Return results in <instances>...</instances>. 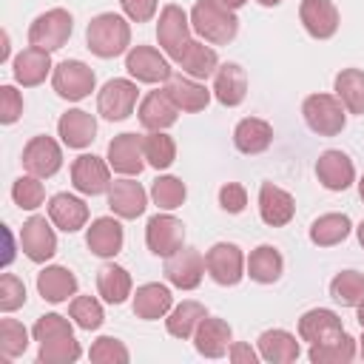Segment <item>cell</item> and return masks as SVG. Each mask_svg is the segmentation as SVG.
Masks as SVG:
<instances>
[{
  "label": "cell",
  "instance_id": "cell-22",
  "mask_svg": "<svg viewBox=\"0 0 364 364\" xmlns=\"http://www.w3.org/2000/svg\"><path fill=\"white\" fill-rule=\"evenodd\" d=\"M316 176L327 191H347L355 182V165L344 151H324L316 159Z\"/></svg>",
  "mask_w": 364,
  "mask_h": 364
},
{
  "label": "cell",
  "instance_id": "cell-34",
  "mask_svg": "<svg viewBox=\"0 0 364 364\" xmlns=\"http://www.w3.org/2000/svg\"><path fill=\"white\" fill-rule=\"evenodd\" d=\"M245 273H247L256 284H273V282H279L282 273H284V259H282L279 247H273V245H259V247H253L250 256H247Z\"/></svg>",
  "mask_w": 364,
  "mask_h": 364
},
{
  "label": "cell",
  "instance_id": "cell-36",
  "mask_svg": "<svg viewBox=\"0 0 364 364\" xmlns=\"http://www.w3.org/2000/svg\"><path fill=\"white\" fill-rule=\"evenodd\" d=\"M208 316L205 304L202 301H193V299H185L182 304L171 307V313L165 316V330L173 336V338H193L199 321Z\"/></svg>",
  "mask_w": 364,
  "mask_h": 364
},
{
  "label": "cell",
  "instance_id": "cell-21",
  "mask_svg": "<svg viewBox=\"0 0 364 364\" xmlns=\"http://www.w3.org/2000/svg\"><path fill=\"white\" fill-rule=\"evenodd\" d=\"M233 344V330L225 318H216V316H205L193 333V347L199 355L205 358H222L228 355Z\"/></svg>",
  "mask_w": 364,
  "mask_h": 364
},
{
  "label": "cell",
  "instance_id": "cell-56",
  "mask_svg": "<svg viewBox=\"0 0 364 364\" xmlns=\"http://www.w3.org/2000/svg\"><path fill=\"white\" fill-rule=\"evenodd\" d=\"M355 313H358L355 318H358V324H361V330H364V301H361V304L355 307Z\"/></svg>",
  "mask_w": 364,
  "mask_h": 364
},
{
  "label": "cell",
  "instance_id": "cell-43",
  "mask_svg": "<svg viewBox=\"0 0 364 364\" xmlns=\"http://www.w3.org/2000/svg\"><path fill=\"white\" fill-rule=\"evenodd\" d=\"M68 316L71 321L80 327V330H100L102 321H105V313H102V304L94 299V296H74L71 304H68Z\"/></svg>",
  "mask_w": 364,
  "mask_h": 364
},
{
  "label": "cell",
  "instance_id": "cell-42",
  "mask_svg": "<svg viewBox=\"0 0 364 364\" xmlns=\"http://www.w3.org/2000/svg\"><path fill=\"white\" fill-rule=\"evenodd\" d=\"M151 199H154V205H156L159 210H176V208L185 205L188 188H185V182H182L179 176L165 173V176H156V179L151 182Z\"/></svg>",
  "mask_w": 364,
  "mask_h": 364
},
{
  "label": "cell",
  "instance_id": "cell-60",
  "mask_svg": "<svg viewBox=\"0 0 364 364\" xmlns=\"http://www.w3.org/2000/svg\"><path fill=\"white\" fill-rule=\"evenodd\" d=\"M358 347H361V358H364V336L358 338Z\"/></svg>",
  "mask_w": 364,
  "mask_h": 364
},
{
  "label": "cell",
  "instance_id": "cell-1",
  "mask_svg": "<svg viewBox=\"0 0 364 364\" xmlns=\"http://www.w3.org/2000/svg\"><path fill=\"white\" fill-rule=\"evenodd\" d=\"M85 46L91 54H97L102 60H114L119 54H128V48H131L128 17L114 14V11H102V14L91 17V23L85 28Z\"/></svg>",
  "mask_w": 364,
  "mask_h": 364
},
{
  "label": "cell",
  "instance_id": "cell-55",
  "mask_svg": "<svg viewBox=\"0 0 364 364\" xmlns=\"http://www.w3.org/2000/svg\"><path fill=\"white\" fill-rule=\"evenodd\" d=\"M219 3H222V6H228V9H233V11H236V9H242V6H245V3H247V0H219Z\"/></svg>",
  "mask_w": 364,
  "mask_h": 364
},
{
  "label": "cell",
  "instance_id": "cell-16",
  "mask_svg": "<svg viewBox=\"0 0 364 364\" xmlns=\"http://www.w3.org/2000/svg\"><path fill=\"white\" fill-rule=\"evenodd\" d=\"M299 20H301L304 31L313 40H330L338 31L341 14H338V9H336L333 0H301Z\"/></svg>",
  "mask_w": 364,
  "mask_h": 364
},
{
  "label": "cell",
  "instance_id": "cell-45",
  "mask_svg": "<svg viewBox=\"0 0 364 364\" xmlns=\"http://www.w3.org/2000/svg\"><path fill=\"white\" fill-rule=\"evenodd\" d=\"M80 355H82V347H80V341L74 336L46 341L37 350V361L40 364H74Z\"/></svg>",
  "mask_w": 364,
  "mask_h": 364
},
{
  "label": "cell",
  "instance_id": "cell-58",
  "mask_svg": "<svg viewBox=\"0 0 364 364\" xmlns=\"http://www.w3.org/2000/svg\"><path fill=\"white\" fill-rule=\"evenodd\" d=\"M256 3H259V6H264V9H273V6H279L282 0H256Z\"/></svg>",
  "mask_w": 364,
  "mask_h": 364
},
{
  "label": "cell",
  "instance_id": "cell-38",
  "mask_svg": "<svg viewBox=\"0 0 364 364\" xmlns=\"http://www.w3.org/2000/svg\"><path fill=\"white\" fill-rule=\"evenodd\" d=\"M353 230V222L347 213H321L313 225H310V242L316 247H333L341 245Z\"/></svg>",
  "mask_w": 364,
  "mask_h": 364
},
{
  "label": "cell",
  "instance_id": "cell-7",
  "mask_svg": "<svg viewBox=\"0 0 364 364\" xmlns=\"http://www.w3.org/2000/svg\"><path fill=\"white\" fill-rule=\"evenodd\" d=\"M51 85H54L57 97H63L68 102H80L94 91L97 74L82 60H63L51 71Z\"/></svg>",
  "mask_w": 364,
  "mask_h": 364
},
{
  "label": "cell",
  "instance_id": "cell-57",
  "mask_svg": "<svg viewBox=\"0 0 364 364\" xmlns=\"http://www.w3.org/2000/svg\"><path fill=\"white\" fill-rule=\"evenodd\" d=\"M355 236H358V245L364 247V219H361V225L355 228Z\"/></svg>",
  "mask_w": 364,
  "mask_h": 364
},
{
  "label": "cell",
  "instance_id": "cell-39",
  "mask_svg": "<svg viewBox=\"0 0 364 364\" xmlns=\"http://www.w3.org/2000/svg\"><path fill=\"white\" fill-rule=\"evenodd\" d=\"M333 85L347 114H364V71L361 68H341Z\"/></svg>",
  "mask_w": 364,
  "mask_h": 364
},
{
  "label": "cell",
  "instance_id": "cell-23",
  "mask_svg": "<svg viewBox=\"0 0 364 364\" xmlns=\"http://www.w3.org/2000/svg\"><path fill=\"white\" fill-rule=\"evenodd\" d=\"M131 307H134V316L142 318V321H156V318H165L173 307V293L168 284H159V282H148V284H139L136 293L131 296Z\"/></svg>",
  "mask_w": 364,
  "mask_h": 364
},
{
  "label": "cell",
  "instance_id": "cell-19",
  "mask_svg": "<svg viewBox=\"0 0 364 364\" xmlns=\"http://www.w3.org/2000/svg\"><path fill=\"white\" fill-rule=\"evenodd\" d=\"M139 125L145 131H168L176 119H179V108L173 105V100L168 97L165 88H156V91H148L142 100H139Z\"/></svg>",
  "mask_w": 364,
  "mask_h": 364
},
{
  "label": "cell",
  "instance_id": "cell-6",
  "mask_svg": "<svg viewBox=\"0 0 364 364\" xmlns=\"http://www.w3.org/2000/svg\"><path fill=\"white\" fill-rule=\"evenodd\" d=\"M139 100V88L136 80H125V77H114L108 80L100 94H97V114L108 122H122L134 114Z\"/></svg>",
  "mask_w": 364,
  "mask_h": 364
},
{
  "label": "cell",
  "instance_id": "cell-3",
  "mask_svg": "<svg viewBox=\"0 0 364 364\" xmlns=\"http://www.w3.org/2000/svg\"><path fill=\"white\" fill-rule=\"evenodd\" d=\"M301 117L307 128L318 136H336L347 125V108L336 94H310L301 102Z\"/></svg>",
  "mask_w": 364,
  "mask_h": 364
},
{
  "label": "cell",
  "instance_id": "cell-13",
  "mask_svg": "<svg viewBox=\"0 0 364 364\" xmlns=\"http://www.w3.org/2000/svg\"><path fill=\"white\" fill-rule=\"evenodd\" d=\"M71 185L82 196H100L111 188V165L94 154H80L71 162Z\"/></svg>",
  "mask_w": 364,
  "mask_h": 364
},
{
  "label": "cell",
  "instance_id": "cell-52",
  "mask_svg": "<svg viewBox=\"0 0 364 364\" xmlns=\"http://www.w3.org/2000/svg\"><path fill=\"white\" fill-rule=\"evenodd\" d=\"M119 6L131 23H148V20H154L159 0H119Z\"/></svg>",
  "mask_w": 364,
  "mask_h": 364
},
{
  "label": "cell",
  "instance_id": "cell-53",
  "mask_svg": "<svg viewBox=\"0 0 364 364\" xmlns=\"http://www.w3.org/2000/svg\"><path fill=\"white\" fill-rule=\"evenodd\" d=\"M228 358H230L233 364H256L262 355H259V350H253L250 344H245V341H233L230 350H228Z\"/></svg>",
  "mask_w": 364,
  "mask_h": 364
},
{
  "label": "cell",
  "instance_id": "cell-41",
  "mask_svg": "<svg viewBox=\"0 0 364 364\" xmlns=\"http://www.w3.org/2000/svg\"><path fill=\"white\" fill-rule=\"evenodd\" d=\"M330 296L341 307H358L364 301V273L358 270H341L330 282Z\"/></svg>",
  "mask_w": 364,
  "mask_h": 364
},
{
  "label": "cell",
  "instance_id": "cell-10",
  "mask_svg": "<svg viewBox=\"0 0 364 364\" xmlns=\"http://www.w3.org/2000/svg\"><path fill=\"white\" fill-rule=\"evenodd\" d=\"M145 245L154 256H173L179 247H185V225L182 219H176L171 210L165 213H156L148 219L145 225Z\"/></svg>",
  "mask_w": 364,
  "mask_h": 364
},
{
  "label": "cell",
  "instance_id": "cell-48",
  "mask_svg": "<svg viewBox=\"0 0 364 364\" xmlns=\"http://www.w3.org/2000/svg\"><path fill=\"white\" fill-rule=\"evenodd\" d=\"M31 336L37 344H46V341H54V338H65V336H74V327L65 316L60 313H46L34 321L31 327Z\"/></svg>",
  "mask_w": 364,
  "mask_h": 364
},
{
  "label": "cell",
  "instance_id": "cell-9",
  "mask_svg": "<svg viewBox=\"0 0 364 364\" xmlns=\"http://www.w3.org/2000/svg\"><path fill=\"white\" fill-rule=\"evenodd\" d=\"M125 71L131 74V80L148 82V85L168 82L173 77L168 54H159V48L154 46H131L125 54Z\"/></svg>",
  "mask_w": 364,
  "mask_h": 364
},
{
  "label": "cell",
  "instance_id": "cell-44",
  "mask_svg": "<svg viewBox=\"0 0 364 364\" xmlns=\"http://www.w3.org/2000/svg\"><path fill=\"white\" fill-rule=\"evenodd\" d=\"M28 350V330L17 318H0V355L11 361Z\"/></svg>",
  "mask_w": 364,
  "mask_h": 364
},
{
  "label": "cell",
  "instance_id": "cell-18",
  "mask_svg": "<svg viewBox=\"0 0 364 364\" xmlns=\"http://www.w3.org/2000/svg\"><path fill=\"white\" fill-rule=\"evenodd\" d=\"M54 71L51 65V51L46 48H37V46H28L23 48L14 60H11V77L17 85L23 88H34L40 82H46V77Z\"/></svg>",
  "mask_w": 364,
  "mask_h": 364
},
{
  "label": "cell",
  "instance_id": "cell-8",
  "mask_svg": "<svg viewBox=\"0 0 364 364\" xmlns=\"http://www.w3.org/2000/svg\"><path fill=\"white\" fill-rule=\"evenodd\" d=\"M245 264H247V259H245L242 247L233 245V242H216V245H210L208 253H205L208 276H210L216 284H222V287L239 284V282L247 276V273H245Z\"/></svg>",
  "mask_w": 364,
  "mask_h": 364
},
{
  "label": "cell",
  "instance_id": "cell-26",
  "mask_svg": "<svg viewBox=\"0 0 364 364\" xmlns=\"http://www.w3.org/2000/svg\"><path fill=\"white\" fill-rule=\"evenodd\" d=\"M77 276L63 267V264H46L40 273H37V293L43 296V301L48 304H63L68 299L77 296Z\"/></svg>",
  "mask_w": 364,
  "mask_h": 364
},
{
  "label": "cell",
  "instance_id": "cell-31",
  "mask_svg": "<svg viewBox=\"0 0 364 364\" xmlns=\"http://www.w3.org/2000/svg\"><path fill=\"white\" fill-rule=\"evenodd\" d=\"M168 97L173 100V105L185 114H196V111H205L208 102H210V91L205 88L202 80H193V77H171L168 85H165Z\"/></svg>",
  "mask_w": 364,
  "mask_h": 364
},
{
  "label": "cell",
  "instance_id": "cell-51",
  "mask_svg": "<svg viewBox=\"0 0 364 364\" xmlns=\"http://www.w3.org/2000/svg\"><path fill=\"white\" fill-rule=\"evenodd\" d=\"M219 208L225 213H242L247 208V191L239 182H225L219 188Z\"/></svg>",
  "mask_w": 364,
  "mask_h": 364
},
{
  "label": "cell",
  "instance_id": "cell-15",
  "mask_svg": "<svg viewBox=\"0 0 364 364\" xmlns=\"http://www.w3.org/2000/svg\"><path fill=\"white\" fill-rule=\"evenodd\" d=\"M108 165L114 173L119 176H139L142 168L148 165L145 162V151H142V136L125 131V134H117L111 142H108Z\"/></svg>",
  "mask_w": 364,
  "mask_h": 364
},
{
  "label": "cell",
  "instance_id": "cell-47",
  "mask_svg": "<svg viewBox=\"0 0 364 364\" xmlns=\"http://www.w3.org/2000/svg\"><path fill=\"white\" fill-rule=\"evenodd\" d=\"M88 358H91L94 364H128V361H131V353H128V347H125L119 338H114V336H100V338L91 344Z\"/></svg>",
  "mask_w": 364,
  "mask_h": 364
},
{
  "label": "cell",
  "instance_id": "cell-28",
  "mask_svg": "<svg viewBox=\"0 0 364 364\" xmlns=\"http://www.w3.org/2000/svg\"><path fill=\"white\" fill-rule=\"evenodd\" d=\"M48 219L65 233H77L88 225V205L74 193H54L48 199Z\"/></svg>",
  "mask_w": 364,
  "mask_h": 364
},
{
  "label": "cell",
  "instance_id": "cell-12",
  "mask_svg": "<svg viewBox=\"0 0 364 364\" xmlns=\"http://www.w3.org/2000/svg\"><path fill=\"white\" fill-rule=\"evenodd\" d=\"M205 256L196 247H179L165 259V279L176 290H196L205 276Z\"/></svg>",
  "mask_w": 364,
  "mask_h": 364
},
{
  "label": "cell",
  "instance_id": "cell-35",
  "mask_svg": "<svg viewBox=\"0 0 364 364\" xmlns=\"http://www.w3.org/2000/svg\"><path fill=\"white\" fill-rule=\"evenodd\" d=\"M97 293H100L102 301H108V304H122L128 296H134L131 273H128L122 264L105 262V264L97 270Z\"/></svg>",
  "mask_w": 364,
  "mask_h": 364
},
{
  "label": "cell",
  "instance_id": "cell-33",
  "mask_svg": "<svg viewBox=\"0 0 364 364\" xmlns=\"http://www.w3.org/2000/svg\"><path fill=\"white\" fill-rule=\"evenodd\" d=\"M176 65H179L188 77H193V80H208V77L216 74V68H219L222 63H219V54H216V48H213L210 43H205V40H191V43L185 46L182 57L176 60Z\"/></svg>",
  "mask_w": 364,
  "mask_h": 364
},
{
  "label": "cell",
  "instance_id": "cell-27",
  "mask_svg": "<svg viewBox=\"0 0 364 364\" xmlns=\"http://www.w3.org/2000/svg\"><path fill=\"white\" fill-rule=\"evenodd\" d=\"M213 97L225 108H236L247 97V74L239 63H222L213 74Z\"/></svg>",
  "mask_w": 364,
  "mask_h": 364
},
{
  "label": "cell",
  "instance_id": "cell-30",
  "mask_svg": "<svg viewBox=\"0 0 364 364\" xmlns=\"http://www.w3.org/2000/svg\"><path fill=\"white\" fill-rule=\"evenodd\" d=\"M338 333H344V324H341L338 313L330 307H313V310L301 313V318H299V338L307 344L327 341Z\"/></svg>",
  "mask_w": 364,
  "mask_h": 364
},
{
  "label": "cell",
  "instance_id": "cell-29",
  "mask_svg": "<svg viewBox=\"0 0 364 364\" xmlns=\"http://www.w3.org/2000/svg\"><path fill=\"white\" fill-rule=\"evenodd\" d=\"M256 350H259L262 361H270V364H293L301 355V344L296 341V336L282 327L264 330L256 338Z\"/></svg>",
  "mask_w": 364,
  "mask_h": 364
},
{
  "label": "cell",
  "instance_id": "cell-5",
  "mask_svg": "<svg viewBox=\"0 0 364 364\" xmlns=\"http://www.w3.org/2000/svg\"><path fill=\"white\" fill-rule=\"evenodd\" d=\"M74 31V17L65 9H48L43 14H37L28 26V46L46 48V51H57L68 43Z\"/></svg>",
  "mask_w": 364,
  "mask_h": 364
},
{
  "label": "cell",
  "instance_id": "cell-25",
  "mask_svg": "<svg viewBox=\"0 0 364 364\" xmlns=\"http://www.w3.org/2000/svg\"><path fill=\"white\" fill-rule=\"evenodd\" d=\"M122 242H125V230L119 225V216L117 219L114 216H100L85 230V245L100 259H114L122 250Z\"/></svg>",
  "mask_w": 364,
  "mask_h": 364
},
{
  "label": "cell",
  "instance_id": "cell-2",
  "mask_svg": "<svg viewBox=\"0 0 364 364\" xmlns=\"http://www.w3.org/2000/svg\"><path fill=\"white\" fill-rule=\"evenodd\" d=\"M191 28L210 46H228L239 34V17L219 0H196L191 9Z\"/></svg>",
  "mask_w": 364,
  "mask_h": 364
},
{
  "label": "cell",
  "instance_id": "cell-50",
  "mask_svg": "<svg viewBox=\"0 0 364 364\" xmlns=\"http://www.w3.org/2000/svg\"><path fill=\"white\" fill-rule=\"evenodd\" d=\"M23 114V94L14 85H0V122L11 125Z\"/></svg>",
  "mask_w": 364,
  "mask_h": 364
},
{
  "label": "cell",
  "instance_id": "cell-4",
  "mask_svg": "<svg viewBox=\"0 0 364 364\" xmlns=\"http://www.w3.org/2000/svg\"><path fill=\"white\" fill-rule=\"evenodd\" d=\"M156 43L162 54H168L173 63L182 57L185 46L191 43V14L182 6L176 3L162 6L159 20H156Z\"/></svg>",
  "mask_w": 364,
  "mask_h": 364
},
{
  "label": "cell",
  "instance_id": "cell-32",
  "mask_svg": "<svg viewBox=\"0 0 364 364\" xmlns=\"http://www.w3.org/2000/svg\"><path fill=\"white\" fill-rule=\"evenodd\" d=\"M270 142H273V125L262 117H245L233 128V145H236V151H242L247 156L267 151Z\"/></svg>",
  "mask_w": 364,
  "mask_h": 364
},
{
  "label": "cell",
  "instance_id": "cell-24",
  "mask_svg": "<svg viewBox=\"0 0 364 364\" xmlns=\"http://www.w3.org/2000/svg\"><path fill=\"white\" fill-rule=\"evenodd\" d=\"M57 136L63 139V145L82 151L97 139V119L94 114L82 111V108H68L60 119H57Z\"/></svg>",
  "mask_w": 364,
  "mask_h": 364
},
{
  "label": "cell",
  "instance_id": "cell-11",
  "mask_svg": "<svg viewBox=\"0 0 364 364\" xmlns=\"http://www.w3.org/2000/svg\"><path fill=\"white\" fill-rule=\"evenodd\" d=\"M54 222L46 216H28L20 228V247L34 264H46L57 253V233Z\"/></svg>",
  "mask_w": 364,
  "mask_h": 364
},
{
  "label": "cell",
  "instance_id": "cell-46",
  "mask_svg": "<svg viewBox=\"0 0 364 364\" xmlns=\"http://www.w3.org/2000/svg\"><path fill=\"white\" fill-rule=\"evenodd\" d=\"M11 199L20 210H37L46 202V188H43L40 176H34V173L17 176L11 185Z\"/></svg>",
  "mask_w": 364,
  "mask_h": 364
},
{
  "label": "cell",
  "instance_id": "cell-14",
  "mask_svg": "<svg viewBox=\"0 0 364 364\" xmlns=\"http://www.w3.org/2000/svg\"><path fill=\"white\" fill-rule=\"evenodd\" d=\"M23 168L40 179H48L54 176L60 168H63V148L54 136H31L23 148Z\"/></svg>",
  "mask_w": 364,
  "mask_h": 364
},
{
  "label": "cell",
  "instance_id": "cell-49",
  "mask_svg": "<svg viewBox=\"0 0 364 364\" xmlns=\"http://www.w3.org/2000/svg\"><path fill=\"white\" fill-rule=\"evenodd\" d=\"M26 304V284L20 276L14 273H3L0 276V310L3 313H14Z\"/></svg>",
  "mask_w": 364,
  "mask_h": 364
},
{
  "label": "cell",
  "instance_id": "cell-17",
  "mask_svg": "<svg viewBox=\"0 0 364 364\" xmlns=\"http://www.w3.org/2000/svg\"><path fill=\"white\" fill-rule=\"evenodd\" d=\"M108 208L119 219H139L148 208V193L136 179L122 176L108 188Z\"/></svg>",
  "mask_w": 364,
  "mask_h": 364
},
{
  "label": "cell",
  "instance_id": "cell-40",
  "mask_svg": "<svg viewBox=\"0 0 364 364\" xmlns=\"http://www.w3.org/2000/svg\"><path fill=\"white\" fill-rule=\"evenodd\" d=\"M142 151H145V162L156 171L171 168L173 159H176V142L165 131H148L142 136Z\"/></svg>",
  "mask_w": 364,
  "mask_h": 364
},
{
  "label": "cell",
  "instance_id": "cell-20",
  "mask_svg": "<svg viewBox=\"0 0 364 364\" xmlns=\"http://www.w3.org/2000/svg\"><path fill=\"white\" fill-rule=\"evenodd\" d=\"M259 216L270 228H284L296 216V199L284 188L273 182H262L259 185Z\"/></svg>",
  "mask_w": 364,
  "mask_h": 364
},
{
  "label": "cell",
  "instance_id": "cell-37",
  "mask_svg": "<svg viewBox=\"0 0 364 364\" xmlns=\"http://www.w3.org/2000/svg\"><path fill=\"white\" fill-rule=\"evenodd\" d=\"M307 358L313 364H350L355 358V338L344 330L327 341H316V344H310Z\"/></svg>",
  "mask_w": 364,
  "mask_h": 364
},
{
  "label": "cell",
  "instance_id": "cell-54",
  "mask_svg": "<svg viewBox=\"0 0 364 364\" xmlns=\"http://www.w3.org/2000/svg\"><path fill=\"white\" fill-rule=\"evenodd\" d=\"M9 60V34L3 31V48H0V63H6Z\"/></svg>",
  "mask_w": 364,
  "mask_h": 364
},
{
  "label": "cell",
  "instance_id": "cell-59",
  "mask_svg": "<svg viewBox=\"0 0 364 364\" xmlns=\"http://www.w3.org/2000/svg\"><path fill=\"white\" fill-rule=\"evenodd\" d=\"M358 196H361V202H364V176L358 179Z\"/></svg>",
  "mask_w": 364,
  "mask_h": 364
}]
</instances>
